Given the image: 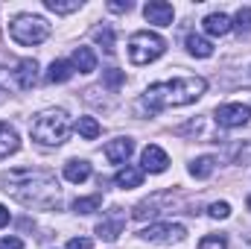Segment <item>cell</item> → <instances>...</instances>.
Segmentation results:
<instances>
[{
	"instance_id": "1",
	"label": "cell",
	"mask_w": 251,
	"mask_h": 249,
	"mask_svg": "<svg viewBox=\"0 0 251 249\" xmlns=\"http://www.w3.org/2000/svg\"><path fill=\"white\" fill-rule=\"evenodd\" d=\"M0 185L12 199H18L26 208H59V202H62L59 179L50 170L18 167L9 173H0Z\"/></svg>"
},
{
	"instance_id": "2",
	"label": "cell",
	"mask_w": 251,
	"mask_h": 249,
	"mask_svg": "<svg viewBox=\"0 0 251 249\" xmlns=\"http://www.w3.org/2000/svg\"><path fill=\"white\" fill-rule=\"evenodd\" d=\"M207 91V82L201 76H178L170 82H155L146 88L143 94V106L158 112V109H178V106H190L196 103L201 94Z\"/></svg>"
},
{
	"instance_id": "3",
	"label": "cell",
	"mask_w": 251,
	"mask_h": 249,
	"mask_svg": "<svg viewBox=\"0 0 251 249\" xmlns=\"http://www.w3.org/2000/svg\"><path fill=\"white\" fill-rule=\"evenodd\" d=\"M32 141L44 144V147H59L70 135V118L64 109H47L41 115H35V121L29 124Z\"/></svg>"
},
{
	"instance_id": "4",
	"label": "cell",
	"mask_w": 251,
	"mask_h": 249,
	"mask_svg": "<svg viewBox=\"0 0 251 249\" xmlns=\"http://www.w3.org/2000/svg\"><path fill=\"white\" fill-rule=\"evenodd\" d=\"M9 35L21 47H35V44H41L50 35V24L41 15H18L9 24Z\"/></svg>"
},
{
	"instance_id": "5",
	"label": "cell",
	"mask_w": 251,
	"mask_h": 249,
	"mask_svg": "<svg viewBox=\"0 0 251 249\" xmlns=\"http://www.w3.org/2000/svg\"><path fill=\"white\" fill-rule=\"evenodd\" d=\"M167 50V41L158 35V32H149V30H140L128 38V59L131 64H149L155 59H161Z\"/></svg>"
},
{
	"instance_id": "6",
	"label": "cell",
	"mask_w": 251,
	"mask_h": 249,
	"mask_svg": "<svg viewBox=\"0 0 251 249\" xmlns=\"http://www.w3.org/2000/svg\"><path fill=\"white\" fill-rule=\"evenodd\" d=\"M140 238L149 244H178L187 238V229L181 223H152L149 229L140 232Z\"/></svg>"
},
{
	"instance_id": "7",
	"label": "cell",
	"mask_w": 251,
	"mask_h": 249,
	"mask_svg": "<svg viewBox=\"0 0 251 249\" xmlns=\"http://www.w3.org/2000/svg\"><path fill=\"white\" fill-rule=\"evenodd\" d=\"M216 121H219V126H225V129L246 126L251 121V109L243 106V103H222L216 109Z\"/></svg>"
},
{
	"instance_id": "8",
	"label": "cell",
	"mask_w": 251,
	"mask_h": 249,
	"mask_svg": "<svg viewBox=\"0 0 251 249\" xmlns=\"http://www.w3.org/2000/svg\"><path fill=\"white\" fill-rule=\"evenodd\" d=\"M143 18H146L149 24H155V27H170L173 18H176V9H173V3H167V0H149V3L143 6Z\"/></svg>"
},
{
	"instance_id": "9",
	"label": "cell",
	"mask_w": 251,
	"mask_h": 249,
	"mask_svg": "<svg viewBox=\"0 0 251 249\" xmlns=\"http://www.w3.org/2000/svg\"><path fill=\"white\" fill-rule=\"evenodd\" d=\"M140 161H143V173H164V170L170 167V156H167L161 147H155V144H149V147L143 150Z\"/></svg>"
},
{
	"instance_id": "10",
	"label": "cell",
	"mask_w": 251,
	"mask_h": 249,
	"mask_svg": "<svg viewBox=\"0 0 251 249\" xmlns=\"http://www.w3.org/2000/svg\"><path fill=\"white\" fill-rule=\"evenodd\" d=\"M15 82H18V88L32 91L35 82H38V62L35 59H21L15 64Z\"/></svg>"
},
{
	"instance_id": "11",
	"label": "cell",
	"mask_w": 251,
	"mask_h": 249,
	"mask_svg": "<svg viewBox=\"0 0 251 249\" xmlns=\"http://www.w3.org/2000/svg\"><path fill=\"white\" fill-rule=\"evenodd\" d=\"M131 153H134V141L131 138H114V141L105 144V158L111 164H126Z\"/></svg>"
},
{
	"instance_id": "12",
	"label": "cell",
	"mask_w": 251,
	"mask_h": 249,
	"mask_svg": "<svg viewBox=\"0 0 251 249\" xmlns=\"http://www.w3.org/2000/svg\"><path fill=\"white\" fill-rule=\"evenodd\" d=\"M201 27H204L207 35H228L231 27H234V21H231L225 12H210V15L201 21Z\"/></svg>"
},
{
	"instance_id": "13",
	"label": "cell",
	"mask_w": 251,
	"mask_h": 249,
	"mask_svg": "<svg viewBox=\"0 0 251 249\" xmlns=\"http://www.w3.org/2000/svg\"><path fill=\"white\" fill-rule=\"evenodd\" d=\"M64 179L73 182V185L88 182V179H91V164H88L85 158H70V161L64 164Z\"/></svg>"
},
{
	"instance_id": "14",
	"label": "cell",
	"mask_w": 251,
	"mask_h": 249,
	"mask_svg": "<svg viewBox=\"0 0 251 249\" xmlns=\"http://www.w3.org/2000/svg\"><path fill=\"white\" fill-rule=\"evenodd\" d=\"M164 199H173V193H158V196H152V199L137 202V205H134V211H131V217H134V220H146V217L161 214V211H158V205H161Z\"/></svg>"
},
{
	"instance_id": "15",
	"label": "cell",
	"mask_w": 251,
	"mask_h": 249,
	"mask_svg": "<svg viewBox=\"0 0 251 249\" xmlns=\"http://www.w3.org/2000/svg\"><path fill=\"white\" fill-rule=\"evenodd\" d=\"M70 64H73V70H79V73H94V70H97V53H94L91 47H76Z\"/></svg>"
},
{
	"instance_id": "16",
	"label": "cell",
	"mask_w": 251,
	"mask_h": 249,
	"mask_svg": "<svg viewBox=\"0 0 251 249\" xmlns=\"http://www.w3.org/2000/svg\"><path fill=\"white\" fill-rule=\"evenodd\" d=\"M120 232H123V214H120V208H114V217H111V220H102V223L97 226V235H100L102 241H117Z\"/></svg>"
},
{
	"instance_id": "17",
	"label": "cell",
	"mask_w": 251,
	"mask_h": 249,
	"mask_svg": "<svg viewBox=\"0 0 251 249\" xmlns=\"http://www.w3.org/2000/svg\"><path fill=\"white\" fill-rule=\"evenodd\" d=\"M184 44H187V53H190V56H196V59H210V56H213V44H210L204 35L190 32Z\"/></svg>"
},
{
	"instance_id": "18",
	"label": "cell",
	"mask_w": 251,
	"mask_h": 249,
	"mask_svg": "<svg viewBox=\"0 0 251 249\" xmlns=\"http://www.w3.org/2000/svg\"><path fill=\"white\" fill-rule=\"evenodd\" d=\"M114 182H117V187H140V182H143V167L126 164V167H120V170H117Z\"/></svg>"
},
{
	"instance_id": "19",
	"label": "cell",
	"mask_w": 251,
	"mask_h": 249,
	"mask_svg": "<svg viewBox=\"0 0 251 249\" xmlns=\"http://www.w3.org/2000/svg\"><path fill=\"white\" fill-rule=\"evenodd\" d=\"M21 141H18V132L9 124H0V158H9L12 153H18Z\"/></svg>"
},
{
	"instance_id": "20",
	"label": "cell",
	"mask_w": 251,
	"mask_h": 249,
	"mask_svg": "<svg viewBox=\"0 0 251 249\" xmlns=\"http://www.w3.org/2000/svg\"><path fill=\"white\" fill-rule=\"evenodd\" d=\"M213 167H216V158L213 156H199V158H193V164H190V176L193 179H207L210 173H213Z\"/></svg>"
},
{
	"instance_id": "21",
	"label": "cell",
	"mask_w": 251,
	"mask_h": 249,
	"mask_svg": "<svg viewBox=\"0 0 251 249\" xmlns=\"http://www.w3.org/2000/svg\"><path fill=\"white\" fill-rule=\"evenodd\" d=\"M70 76H73V64L64 62V59H56V62L50 64V70H47V82H53V85L67 82Z\"/></svg>"
},
{
	"instance_id": "22",
	"label": "cell",
	"mask_w": 251,
	"mask_h": 249,
	"mask_svg": "<svg viewBox=\"0 0 251 249\" xmlns=\"http://www.w3.org/2000/svg\"><path fill=\"white\" fill-rule=\"evenodd\" d=\"M44 6L56 15H70V12L82 9V0H44Z\"/></svg>"
},
{
	"instance_id": "23",
	"label": "cell",
	"mask_w": 251,
	"mask_h": 249,
	"mask_svg": "<svg viewBox=\"0 0 251 249\" xmlns=\"http://www.w3.org/2000/svg\"><path fill=\"white\" fill-rule=\"evenodd\" d=\"M100 193H94V196H82V199H76L73 202V211L76 214H94V211H100Z\"/></svg>"
},
{
	"instance_id": "24",
	"label": "cell",
	"mask_w": 251,
	"mask_h": 249,
	"mask_svg": "<svg viewBox=\"0 0 251 249\" xmlns=\"http://www.w3.org/2000/svg\"><path fill=\"white\" fill-rule=\"evenodd\" d=\"M76 132H79L82 138H88V141H94V138L100 135V124H97L94 118H79V121H76Z\"/></svg>"
},
{
	"instance_id": "25",
	"label": "cell",
	"mask_w": 251,
	"mask_h": 249,
	"mask_svg": "<svg viewBox=\"0 0 251 249\" xmlns=\"http://www.w3.org/2000/svg\"><path fill=\"white\" fill-rule=\"evenodd\" d=\"M234 27L243 32V35H251V6H243L234 18Z\"/></svg>"
},
{
	"instance_id": "26",
	"label": "cell",
	"mask_w": 251,
	"mask_h": 249,
	"mask_svg": "<svg viewBox=\"0 0 251 249\" xmlns=\"http://www.w3.org/2000/svg\"><path fill=\"white\" fill-rule=\"evenodd\" d=\"M94 38L105 47V53H114V32L108 30V27H100V30H94Z\"/></svg>"
},
{
	"instance_id": "27",
	"label": "cell",
	"mask_w": 251,
	"mask_h": 249,
	"mask_svg": "<svg viewBox=\"0 0 251 249\" xmlns=\"http://www.w3.org/2000/svg\"><path fill=\"white\" fill-rule=\"evenodd\" d=\"M199 249H228V238L225 235H207V238H201Z\"/></svg>"
},
{
	"instance_id": "28",
	"label": "cell",
	"mask_w": 251,
	"mask_h": 249,
	"mask_svg": "<svg viewBox=\"0 0 251 249\" xmlns=\"http://www.w3.org/2000/svg\"><path fill=\"white\" fill-rule=\"evenodd\" d=\"M102 79H105V85H108V88H120V85H123V79H126V73H123V70H117V67H108V70L102 73Z\"/></svg>"
},
{
	"instance_id": "29",
	"label": "cell",
	"mask_w": 251,
	"mask_h": 249,
	"mask_svg": "<svg viewBox=\"0 0 251 249\" xmlns=\"http://www.w3.org/2000/svg\"><path fill=\"white\" fill-rule=\"evenodd\" d=\"M207 214H210L213 220H225V217H231V205H228V202H213V205L207 208Z\"/></svg>"
},
{
	"instance_id": "30",
	"label": "cell",
	"mask_w": 251,
	"mask_h": 249,
	"mask_svg": "<svg viewBox=\"0 0 251 249\" xmlns=\"http://www.w3.org/2000/svg\"><path fill=\"white\" fill-rule=\"evenodd\" d=\"M67 249H94V244L88 238H73V241H67Z\"/></svg>"
},
{
	"instance_id": "31",
	"label": "cell",
	"mask_w": 251,
	"mask_h": 249,
	"mask_svg": "<svg viewBox=\"0 0 251 249\" xmlns=\"http://www.w3.org/2000/svg\"><path fill=\"white\" fill-rule=\"evenodd\" d=\"M0 249H24V244H21V238H3Z\"/></svg>"
},
{
	"instance_id": "32",
	"label": "cell",
	"mask_w": 251,
	"mask_h": 249,
	"mask_svg": "<svg viewBox=\"0 0 251 249\" xmlns=\"http://www.w3.org/2000/svg\"><path fill=\"white\" fill-rule=\"evenodd\" d=\"M108 9L111 12H131V0H114V3H108Z\"/></svg>"
},
{
	"instance_id": "33",
	"label": "cell",
	"mask_w": 251,
	"mask_h": 249,
	"mask_svg": "<svg viewBox=\"0 0 251 249\" xmlns=\"http://www.w3.org/2000/svg\"><path fill=\"white\" fill-rule=\"evenodd\" d=\"M6 223H9V208L0 205V226H6Z\"/></svg>"
},
{
	"instance_id": "34",
	"label": "cell",
	"mask_w": 251,
	"mask_h": 249,
	"mask_svg": "<svg viewBox=\"0 0 251 249\" xmlns=\"http://www.w3.org/2000/svg\"><path fill=\"white\" fill-rule=\"evenodd\" d=\"M249 211H251V196H249Z\"/></svg>"
}]
</instances>
